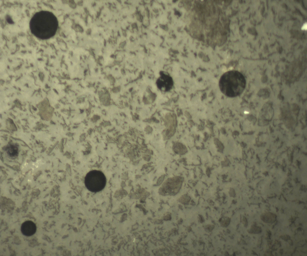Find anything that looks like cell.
<instances>
[{
    "label": "cell",
    "instance_id": "1",
    "mask_svg": "<svg viewBox=\"0 0 307 256\" xmlns=\"http://www.w3.org/2000/svg\"><path fill=\"white\" fill-rule=\"evenodd\" d=\"M55 16L47 11L38 12L32 18L30 27L32 33L38 37L46 39L54 35L58 26Z\"/></svg>",
    "mask_w": 307,
    "mask_h": 256
},
{
    "label": "cell",
    "instance_id": "2",
    "mask_svg": "<svg viewBox=\"0 0 307 256\" xmlns=\"http://www.w3.org/2000/svg\"><path fill=\"white\" fill-rule=\"evenodd\" d=\"M246 85V81L243 75L236 71H231L224 74L219 82L221 91L225 95L231 97L241 94Z\"/></svg>",
    "mask_w": 307,
    "mask_h": 256
},
{
    "label": "cell",
    "instance_id": "3",
    "mask_svg": "<svg viewBox=\"0 0 307 256\" xmlns=\"http://www.w3.org/2000/svg\"><path fill=\"white\" fill-rule=\"evenodd\" d=\"M106 182V178L100 171L94 170L88 172L85 178L84 182L87 189L89 191L97 192L102 190Z\"/></svg>",
    "mask_w": 307,
    "mask_h": 256
},
{
    "label": "cell",
    "instance_id": "4",
    "mask_svg": "<svg viewBox=\"0 0 307 256\" xmlns=\"http://www.w3.org/2000/svg\"><path fill=\"white\" fill-rule=\"evenodd\" d=\"M156 83L159 89L165 92L171 90L173 86L172 78L164 73L161 74L160 76L157 79Z\"/></svg>",
    "mask_w": 307,
    "mask_h": 256
},
{
    "label": "cell",
    "instance_id": "5",
    "mask_svg": "<svg viewBox=\"0 0 307 256\" xmlns=\"http://www.w3.org/2000/svg\"><path fill=\"white\" fill-rule=\"evenodd\" d=\"M36 227L35 224L31 221H27L24 222L21 226L22 234L26 236H31L36 232Z\"/></svg>",
    "mask_w": 307,
    "mask_h": 256
},
{
    "label": "cell",
    "instance_id": "6",
    "mask_svg": "<svg viewBox=\"0 0 307 256\" xmlns=\"http://www.w3.org/2000/svg\"><path fill=\"white\" fill-rule=\"evenodd\" d=\"M7 153L10 157L12 158H16L18 154V148L15 145H10L7 148Z\"/></svg>",
    "mask_w": 307,
    "mask_h": 256
},
{
    "label": "cell",
    "instance_id": "7",
    "mask_svg": "<svg viewBox=\"0 0 307 256\" xmlns=\"http://www.w3.org/2000/svg\"><path fill=\"white\" fill-rule=\"evenodd\" d=\"M307 29V24L304 23L302 27V29L303 30H306Z\"/></svg>",
    "mask_w": 307,
    "mask_h": 256
}]
</instances>
